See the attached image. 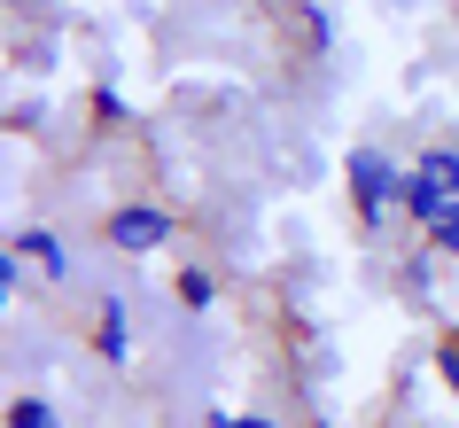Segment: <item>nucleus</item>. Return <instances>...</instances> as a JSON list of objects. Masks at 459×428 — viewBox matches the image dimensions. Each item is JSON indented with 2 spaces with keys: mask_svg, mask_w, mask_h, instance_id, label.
Returning a JSON list of instances; mask_svg holds the SVG:
<instances>
[{
  "mask_svg": "<svg viewBox=\"0 0 459 428\" xmlns=\"http://www.w3.org/2000/svg\"><path fill=\"white\" fill-rule=\"evenodd\" d=\"M179 296H187V311L211 304V273H179Z\"/></svg>",
  "mask_w": 459,
  "mask_h": 428,
  "instance_id": "6e6552de",
  "label": "nucleus"
},
{
  "mask_svg": "<svg viewBox=\"0 0 459 428\" xmlns=\"http://www.w3.org/2000/svg\"><path fill=\"white\" fill-rule=\"evenodd\" d=\"M8 281H16V265H8V249H0V288H8Z\"/></svg>",
  "mask_w": 459,
  "mask_h": 428,
  "instance_id": "f8f14e48",
  "label": "nucleus"
},
{
  "mask_svg": "<svg viewBox=\"0 0 459 428\" xmlns=\"http://www.w3.org/2000/svg\"><path fill=\"white\" fill-rule=\"evenodd\" d=\"M0 311H8V288H0Z\"/></svg>",
  "mask_w": 459,
  "mask_h": 428,
  "instance_id": "ddd939ff",
  "label": "nucleus"
},
{
  "mask_svg": "<svg viewBox=\"0 0 459 428\" xmlns=\"http://www.w3.org/2000/svg\"><path fill=\"white\" fill-rule=\"evenodd\" d=\"M109 241L141 258V249H156V241H171V218H164V211H141V203H133V211L109 218Z\"/></svg>",
  "mask_w": 459,
  "mask_h": 428,
  "instance_id": "f257e3e1",
  "label": "nucleus"
},
{
  "mask_svg": "<svg viewBox=\"0 0 459 428\" xmlns=\"http://www.w3.org/2000/svg\"><path fill=\"white\" fill-rule=\"evenodd\" d=\"M429 234H436V249H452V258H459V211L444 218V226H429Z\"/></svg>",
  "mask_w": 459,
  "mask_h": 428,
  "instance_id": "1a4fd4ad",
  "label": "nucleus"
},
{
  "mask_svg": "<svg viewBox=\"0 0 459 428\" xmlns=\"http://www.w3.org/2000/svg\"><path fill=\"white\" fill-rule=\"evenodd\" d=\"M420 171H429L436 188H444V195H452V203H459V156H444V148H436V156H429V164H420Z\"/></svg>",
  "mask_w": 459,
  "mask_h": 428,
  "instance_id": "0eeeda50",
  "label": "nucleus"
},
{
  "mask_svg": "<svg viewBox=\"0 0 459 428\" xmlns=\"http://www.w3.org/2000/svg\"><path fill=\"white\" fill-rule=\"evenodd\" d=\"M351 188H359V211L374 218L389 195H397V171H389L382 156H366V148H359V156H351Z\"/></svg>",
  "mask_w": 459,
  "mask_h": 428,
  "instance_id": "7ed1b4c3",
  "label": "nucleus"
},
{
  "mask_svg": "<svg viewBox=\"0 0 459 428\" xmlns=\"http://www.w3.org/2000/svg\"><path fill=\"white\" fill-rule=\"evenodd\" d=\"M211 428H273V421H265V413H218Z\"/></svg>",
  "mask_w": 459,
  "mask_h": 428,
  "instance_id": "9d476101",
  "label": "nucleus"
},
{
  "mask_svg": "<svg viewBox=\"0 0 459 428\" xmlns=\"http://www.w3.org/2000/svg\"><path fill=\"white\" fill-rule=\"evenodd\" d=\"M444 381H452V389H459V335H452V343H444Z\"/></svg>",
  "mask_w": 459,
  "mask_h": 428,
  "instance_id": "9b49d317",
  "label": "nucleus"
},
{
  "mask_svg": "<svg viewBox=\"0 0 459 428\" xmlns=\"http://www.w3.org/2000/svg\"><path fill=\"white\" fill-rule=\"evenodd\" d=\"M101 351L125 366V304H101Z\"/></svg>",
  "mask_w": 459,
  "mask_h": 428,
  "instance_id": "39448f33",
  "label": "nucleus"
},
{
  "mask_svg": "<svg viewBox=\"0 0 459 428\" xmlns=\"http://www.w3.org/2000/svg\"><path fill=\"white\" fill-rule=\"evenodd\" d=\"M24 258H31V265H48V273H63V241L39 226V234H24Z\"/></svg>",
  "mask_w": 459,
  "mask_h": 428,
  "instance_id": "20e7f679",
  "label": "nucleus"
},
{
  "mask_svg": "<svg viewBox=\"0 0 459 428\" xmlns=\"http://www.w3.org/2000/svg\"><path fill=\"white\" fill-rule=\"evenodd\" d=\"M8 428H55V413L39 397H16V405H8Z\"/></svg>",
  "mask_w": 459,
  "mask_h": 428,
  "instance_id": "423d86ee",
  "label": "nucleus"
},
{
  "mask_svg": "<svg viewBox=\"0 0 459 428\" xmlns=\"http://www.w3.org/2000/svg\"><path fill=\"white\" fill-rule=\"evenodd\" d=\"M397 195H405V211L420 218V226H444V218L459 211V203H452V195H444V188H436L429 171H405V179H397Z\"/></svg>",
  "mask_w": 459,
  "mask_h": 428,
  "instance_id": "f03ea898",
  "label": "nucleus"
}]
</instances>
